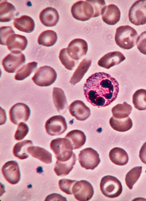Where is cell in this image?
Returning <instances> with one entry per match:
<instances>
[{
	"mask_svg": "<svg viewBox=\"0 0 146 201\" xmlns=\"http://www.w3.org/2000/svg\"><path fill=\"white\" fill-rule=\"evenodd\" d=\"M39 18L41 22L44 25L52 27L56 25L59 20V17L56 9L48 7L41 11Z\"/></svg>",
	"mask_w": 146,
	"mask_h": 201,
	"instance_id": "d6986e66",
	"label": "cell"
},
{
	"mask_svg": "<svg viewBox=\"0 0 146 201\" xmlns=\"http://www.w3.org/2000/svg\"><path fill=\"white\" fill-rule=\"evenodd\" d=\"M77 181L66 179H60L58 181V185L61 191L67 194H73L72 188L74 183Z\"/></svg>",
	"mask_w": 146,
	"mask_h": 201,
	"instance_id": "d590c367",
	"label": "cell"
},
{
	"mask_svg": "<svg viewBox=\"0 0 146 201\" xmlns=\"http://www.w3.org/2000/svg\"><path fill=\"white\" fill-rule=\"evenodd\" d=\"M109 157L111 161L114 164L123 166L128 162V155L123 149L115 147L112 149L109 153Z\"/></svg>",
	"mask_w": 146,
	"mask_h": 201,
	"instance_id": "d4e9b609",
	"label": "cell"
},
{
	"mask_svg": "<svg viewBox=\"0 0 146 201\" xmlns=\"http://www.w3.org/2000/svg\"><path fill=\"white\" fill-rule=\"evenodd\" d=\"M67 54L74 60H79L85 56L88 50L86 42L81 38H76L71 41L66 48Z\"/></svg>",
	"mask_w": 146,
	"mask_h": 201,
	"instance_id": "4fadbf2b",
	"label": "cell"
},
{
	"mask_svg": "<svg viewBox=\"0 0 146 201\" xmlns=\"http://www.w3.org/2000/svg\"><path fill=\"white\" fill-rule=\"evenodd\" d=\"M136 44L139 52L146 55V31L143 32L138 36Z\"/></svg>",
	"mask_w": 146,
	"mask_h": 201,
	"instance_id": "f35d334b",
	"label": "cell"
},
{
	"mask_svg": "<svg viewBox=\"0 0 146 201\" xmlns=\"http://www.w3.org/2000/svg\"><path fill=\"white\" fill-rule=\"evenodd\" d=\"M145 172L146 173V170L145 171Z\"/></svg>",
	"mask_w": 146,
	"mask_h": 201,
	"instance_id": "7bdbcfd3",
	"label": "cell"
},
{
	"mask_svg": "<svg viewBox=\"0 0 146 201\" xmlns=\"http://www.w3.org/2000/svg\"><path fill=\"white\" fill-rule=\"evenodd\" d=\"M100 188L103 194L110 198L118 197L122 191V186L120 181L111 175L106 176L102 178Z\"/></svg>",
	"mask_w": 146,
	"mask_h": 201,
	"instance_id": "277c9868",
	"label": "cell"
},
{
	"mask_svg": "<svg viewBox=\"0 0 146 201\" xmlns=\"http://www.w3.org/2000/svg\"><path fill=\"white\" fill-rule=\"evenodd\" d=\"M45 128L46 133L51 136H57L64 133L67 128L65 118L61 115H55L46 122Z\"/></svg>",
	"mask_w": 146,
	"mask_h": 201,
	"instance_id": "30bf717a",
	"label": "cell"
},
{
	"mask_svg": "<svg viewBox=\"0 0 146 201\" xmlns=\"http://www.w3.org/2000/svg\"><path fill=\"white\" fill-rule=\"evenodd\" d=\"M52 99L54 105L58 112L62 115L64 114L68 109V105L63 90L59 88L54 87Z\"/></svg>",
	"mask_w": 146,
	"mask_h": 201,
	"instance_id": "ffe728a7",
	"label": "cell"
},
{
	"mask_svg": "<svg viewBox=\"0 0 146 201\" xmlns=\"http://www.w3.org/2000/svg\"><path fill=\"white\" fill-rule=\"evenodd\" d=\"M37 62L34 61L29 63L19 69L15 76L17 80H23L29 76L37 66Z\"/></svg>",
	"mask_w": 146,
	"mask_h": 201,
	"instance_id": "d6a6232c",
	"label": "cell"
},
{
	"mask_svg": "<svg viewBox=\"0 0 146 201\" xmlns=\"http://www.w3.org/2000/svg\"><path fill=\"white\" fill-rule=\"evenodd\" d=\"M109 123L114 130L122 132L129 130L133 126L132 120L129 116L121 119L116 118L112 116L110 119Z\"/></svg>",
	"mask_w": 146,
	"mask_h": 201,
	"instance_id": "4316f807",
	"label": "cell"
},
{
	"mask_svg": "<svg viewBox=\"0 0 146 201\" xmlns=\"http://www.w3.org/2000/svg\"><path fill=\"white\" fill-rule=\"evenodd\" d=\"M65 137L71 141L74 149L80 148L84 144L86 140L84 133L78 130H73L69 132Z\"/></svg>",
	"mask_w": 146,
	"mask_h": 201,
	"instance_id": "83f0119b",
	"label": "cell"
},
{
	"mask_svg": "<svg viewBox=\"0 0 146 201\" xmlns=\"http://www.w3.org/2000/svg\"><path fill=\"white\" fill-rule=\"evenodd\" d=\"M71 11L74 19L83 21L89 20L94 15L93 7L89 0L76 2L72 6Z\"/></svg>",
	"mask_w": 146,
	"mask_h": 201,
	"instance_id": "8992f818",
	"label": "cell"
},
{
	"mask_svg": "<svg viewBox=\"0 0 146 201\" xmlns=\"http://www.w3.org/2000/svg\"><path fill=\"white\" fill-rule=\"evenodd\" d=\"M138 36L136 31L133 27L129 25L121 26L116 29L115 40L120 47L129 50L135 45Z\"/></svg>",
	"mask_w": 146,
	"mask_h": 201,
	"instance_id": "7a4b0ae2",
	"label": "cell"
},
{
	"mask_svg": "<svg viewBox=\"0 0 146 201\" xmlns=\"http://www.w3.org/2000/svg\"><path fill=\"white\" fill-rule=\"evenodd\" d=\"M29 131V128L27 125L23 122L19 123L14 135L15 140L19 141L24 138Z\"/></svg>",
	"mask_w": 146,
	"mask_h": 201,
	"instance_id": "8d00e7d4",
	"label": "cell"
},
{
	"mask_svg": "<svg viewBox=\"0 0 146 201\" xmlns=\"http://www.w3.org/2000/svg\"><path fill=\"white\" fill-rule=\"evenodd\" d=\"M57 76L56 73L53 68L45 65L38 68L32 79L38 86L47 87L51 85L55 82Z\"/></svg>",
	"mask_w": 146,
	"mask_h": 201,
	"instance_id": "5b68a950",
	"label": "cell"
},
{
	"mask_svg": "<svg viewBox=\"0 0 146 201\" xmlns=\"http://www.w3.org/2000/svg\"><path fill=\"white\" fill-rule=\"evenodd\" d=\"M128 17L130 21L135 25L146 23V0L135 2L129 9Z\"/></svg>",
	"mask_w": 146,
	"mask_h": 201,
	"instance_id": "ba28073f",
	"label": "cell"
},
{
	"mask_svg": "<svg viewBox=\"0 0 146 201\" xmlns=\"http://www.w3.org/2000/svg\"><path fill=\"white\" fill-rule=\"evenodd\" d=\"M68 109L71 115L78 120L84 121L90 115V108L81 100L72 102L69 106Z\"/></svg>",
	"mask_w": 146,
	"mask_h": 201,
	"instance_id": "9a60e30c",
	"label": "cell"
},
{
	"mask_svg": "<svg viewBox=\"0 0 146 201\" xmlns=\"http://www.w3.org/2000/svg\"><path fill=\"white\" fill-rule=\"evenodd\" d=\"M0 44L6 45V40L11 35L15 33L10 26H3L0 27Z\"/></svg>",
	"mask_w": 146,
	"mask_h": 201,
	"instance_id": "74e56055",
	"label": "cell"
},
{
	"mask_svg": "<svg viewBox=\"0 0 146 201\" xmlns=\"http://www.w3.org/2000/svg\"><path fill=\"white\" fill-rule=\"evenodd\" d=\"M92 4L94 10V15L93 17L100 15L103 8L106 6V4L104 0H89Z\"/></svg>",
	"mask_w": 146,
	"mask_h": 201,
	"instance_id": "ab89813d",
	"label": "cell"
},
{
	"mask_svg": "<svg viewBox=\"0 0 146 201\" xmlns=\"http://www.w3.org/2000/svg\"><path fill=\"white\" fill-rule=\"evenodd\" d=\"M78 160L82 167L92 170L98 165L100 161L99 154L91 147L80 151L78 155Z\"/></svg>",
	"mask_w": 146,
	"mask_h": 201,
	"instance_id": "52a82bcc",
	"label": "cell"
},
{
	"mask_svg": "<svg viewBox=\"0 0 146 201\" xmlns=\"http://www.w3.org/2000/svg\"><path fill=\"white\" fill-rule=\"evenodd\" d=\"M139 156L141 161L146 164V141L141 147L139 152Z\"/></svg>",
	"mask_w": 146,
	"mask_h": 201,
	"instance_id": "b9f144b4",
	"label": "cell"
},
{
	"mask_svg": "<svg viewBox=\"0 0 146 201\" xmlns=\"http://www.w3.org/2000/svg\"><path fill=\"white\" fill-rule=\"evenodd\" d=\"M92 60L84 58L80 63L71 77L70 83L74 85L79 82L91 65Z\"/></svg>",
	"mask_w": 146,
	"mask_h": 201,
	"instance_id": "484cf974",
	"label": "cell"
},
{
	"mask_svg": "<svg viewBox=\"0 0 146 201\" xmlns=\"http://www.w3.org/2000/svg\"><path fill=\"white\" fill-rule=\"evenodd\" d=\"M28 44L27 40L25 36L13 34L7 38L6 43L8 50L12 51H23Z\"/></svg>",
	"mask_w": 146,
	"mask_h": 201,
	"instance_id": "ac0fdd59",
	"label": "cell"
},
{
	"mask_svg": "<svg viewBox=\"0 0 146 201\" xmlns=\"http://www.w3.org/2000/svg\"><path fill=\"white\" fill-rule=\"evenodd\" d=\"M57 39L56 33L52 30H48L42 32L40 34L37 41L40 45L50 47L54 45Z\"/></svg>",
	"mask_w": 146,
	"mask_h": 201,
	"instance_id": "f546056e",
	"label": "cell"
},
{
	"mask_svg": "<svg viewBox=\"0 0 146 201\" xmlns=\"http://www.w3.org/2000/svg\"><path fill=\"white\" fill-rule=\"evenodd\" d=\"M142 171V167L136 166L130 170L126 174L125 179L126 184L130 189L140 177Z\"/></svg>",
	"mask_w": 146,
	"mask_h": 201,
	"instance_id": "836d02e7",
	"label": "cell"
},
{
	"mask_svg": "<svg viewBox=\"0 0 146 201\" xmlns=\"http://www.w3.org/2000/svg\"><path fill=\"white\" fill-rule=\"evenodd\" d=\"M50 147L57 160L61 162L69 160L74 153L72 142L68 138L65 137L58 138L52 140Z\"/></svg>",
	"mask_w": 146,
	"mask_h": 201,
	"instance_id": "3957f363",
	"label": "cell"
},
{
	"mask_svg": "<svg viewBox=\"0 0 146 201\" xmlns=\"http://www.w3.org/2000/svg\"><path fill=\"white\" fill-rule=\"evenodd\" d=\"M33 145L32 141L29 140H25L17 143L14 146L13 152L16 157L21 160L27 158L29 155L27 148Z\"/></svg>",
	"mask_w": 146,
	"mask_h": 201,
	"instance_id": "f1b7e54d",
	"label": "cell"
},
{
	"mask_svg": "<svg viewBox=\"0 0 146 201\" xmlns=\"http://www.w3.org/2000/svg\"><path fill=\"white\" fill-rule=\"evenodd\" d=\"M59 58L62 64L67 69L72 70L76 65L74 60L72 59L67 54L66 48H64L60 51Z\"/></svg>",
	"mask_w": 146,
	"mask_h": 201,
	"instance_id": "e575fe53",
	"label": "cell"
},
{
	"mask_svg": "<svg viewBox=\"0 0 146 201\" xmlns=\"http://www.w3.org/2000/svg\"><path fill=\"white\" fill-rule=\"evenodd\" d=\"M30 114V109L28 106L21 102L13 105L9 112L10 120L15 125H17L21 122H27Z\"/></svg>",
	"mask_w": 146,
	"mask_h": 201,
	"instance_id": "7c38bea8",
	"label": "cell"
},
{
	"mask_svg": "<svg viewBox=\"0 0 146 201\" xmlns=\"http://www.w3.org/2000/svg\"><path fill=\"white\" fill-rule=\"evenodd\" d=\"M101 15L103 21L109 25H114L119 20L121 13L116 5L111 4L106 6L103 9Z\"/></svg>",
	"mask_w": 146,
	"mask_h": 201,
	"instance_id": "e0dca14e",
	"label": "cell"
},
{
	"mask_svg": "<svg viewBox=\"0 0 146 201\" xmlns=\"http://www.w3.org/2000/svg\"><path fill=\"white\" fill-rule=\"evenodd\" d=\"M1 171L6 180L11 184H16L20 180L19 167L15 161H10L6 162L3 166Z\"/></svg>",
	"mask_w": 146,
	"mask_h": 201,
	"instance_id": "5bb4252c",
	"label": "cell"
},
{
	"mask_svg": "<svg viewBox=\"0 0 146 201\" xmlns=\"http://www.w3.org/2000/svg\"><path fill=\"white\" fill-rule=\"evenodd\" d=\"M83 89L87 101L98 107L111 104L117 98L119 90L117 80L104 72L96 73L89 77Z\"/></svg>",
	"mask_w": 146,
	"mask_h": 201,
	"instance_id": "6da1fadb",
	"label": "cell"
},
{
	"mask_svg": "<svg viewBox=\"0 0 146 201\" xmlns=\"http://www.w3.org/2000/svg\"><path fill=\"white\" fill-rule=\"evenodd\" d=\"M72 192L75 198L79 201H88L94 194L93 188L88 181L82 180L77 181L73 185Z\"/></svg>",
	"mask_w": 146,
	"mask_h": 201,
	"instance_id": "8fae6325",
	"label": "cell"
},
{
	"mask_svg": "<svg viewBox=\"0 0 146 201\" xmlns=\"http://www.w3.org/2000/svg\"><path fill=\"white\" fill-rule=\"evenodd\" d=\"M67 201L66 198L60 194L53 193L47 196L45 201Z\"/></svg>",
	"mask_w": 146,
	"mask_h": 201,
	"instance_id": "60d3db41",
	"label": "cell"
},
{
	"mask_svg": "<svg viewBox=\"0 0 146 201\" xmlns=\"http://www.w3.org/2000/svg\"><path fill=\"white\" fill-rule=\"evenodd\" d=\"M25 56L21 52L12 51L3 59L2 63L5 71L14 73L25 63Z\"/></svg>",
	"mask_w": 146,
	"mask_h": 201,
	"instance_id": "9c48e42d",
	"label": "cell"
},
{
	"mask_svg": "<svg viewBox=\"0 0 146 201\" xmlns=\"http://www.w3.org/2000/svg\"><path fill=\"white\" fill-rule=\"evenodd\" d=\"M76 160V156L74 153L72 157L66 161L61 162L57 160L54 168L55 173L60 176L68 175L73 169Z\"/></svg>",
	"mask_w": 146,
	"mask_h": 201,
	"instance_id": "7402d4cb",
	"label": "cell"
},
{
	"mask_svg": "<svg viewBox=\"0 0 146 201\" xmlns=\"http://www.w3.org/2000/svg\"><path fill=\"white\" fill-rule=\"evenodd\" d=\"M132 102L135 108L139 110L146 109V90L138 89L134 93L132 96Z\"/></svg>",
	"mask_w": 146,
	"mask_h": 201,
	"instance_id": "1f68e13d",
	"label": "cell"
},
{
	"mask_svg": "<svg viewBox=\"0 0 146 201\" xmlns=\"http://www.w3.org/2000/svg\"><path fill=\"white\" fill-rule=\"evenodd\" d=\"M17 14L15 7L11 3L4 1L0 3V21L6 22L14 19Z\"/></svg>",
	"mask_w": 146,
	"mask_h": 201,
	"instance_id": "603a6c76",
	"label": "cell"
},
{
	"mask_svg": "<svg viewBox=\"0 0 146 201\" xmlns=\"http://www.w3.org/2000/svg\"><path fill=\"white\" fill-rule=\"evenodd\" d=\"M13 24L14 27L18 30L26 33L32 32L35 27V23L33 19L26 15L15 18Z\"/></svg>",
	"mask_w": 146,
	"mask_h": 201,
	"instance_id": "44dd1931",
	"label": "cell"
},
{
	"mask_svg": "<svg viewBox=\"0 0 146 201\" xmlns=\"http://www.w3.org/2000/svg\"><path fill=\"white\" fill-rule=\"evenodd\" d=\"M125 59L123 54L119 51L111 52L102 57L98 61V64L101 67L109 69L119 64Z\"/></svg>",
	"mask_w": 146,
	"mask_h": 201,
	"instance_id": "2e32d148",
	"label": "cell"
},
{
	"mask_svg": "<svg viewBox=\"0 0 146 201\" xmlns=\"http://www.w3.org/2000/svg\"><path fill=\"white\" fill-rule=\"evenodd\" d=\"M132 109V106L125 102L122 104H117L112 108L113 116L118 119L126 118L129 116Z\"/></svg>",
	"mask_w": 146,
	"mask_h": 201,
	"instance_id": "4dcf8cb0",
	"label": "cell"
},
{
	"mask_svg": "<svg viewBox=\"0 0 146 201\" xmlns=\"http://www.w3.org/2000/svg\"><path fill=\"white\" fill-rule=\"evenodd\" d=\"M27 150L28 153L33 157L45 163L49 164L52 162V154L44 148L32 146L29 147Z\"/></svg>",
	"mask_w": 146,
	"mask_h": 201,
	"instance_id": "cb8c5ba5",
	"label": "cell"
}]
</instances>
